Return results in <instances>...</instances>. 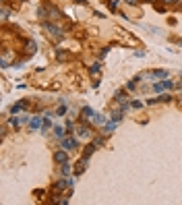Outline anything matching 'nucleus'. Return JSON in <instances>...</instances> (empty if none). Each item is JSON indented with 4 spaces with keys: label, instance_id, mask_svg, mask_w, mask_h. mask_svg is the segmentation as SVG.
<instances>
[{
    "label": "nucleus",
    "instance_id": "obj_1",
    "mask_svg": "<svg viewBox=\"0 0 182 205\" xmlns=\"http://www.w3.org/2000/svg\"><path fill=\"white\" fill-rule=\"evenodd\" d=\"M46 31L52 35L54 39H60V37H62V29L56 27V25H52V23H46Z\"/></svg>",
    "mask_w": 182,
    "mask_h": 205
},
{
    "label": "nucleus",
    "instance_id": "obj_2",
    "mask_svg": "<svg viewBox=\"0 0 182 205\" xmlns=\"http://www.w3.org/2000/svg\"><path fill=\"white\" fill-rule=\"evenodd\" d=\"M168 73L166 70H161V68H157V70H149V73H143V77H147V79H163Z\"/></svg>",
    "mask_w": 182,
    "mask_h": 205
},
{
    "label": "nucleus",
    "instance_id": "obj_3",
    "mask_svg": "<svg viewBox=\"0 0 182 205\" xmlns=\"http://www.w3.org/2000/svg\"><path fill=\"white\" fill-rule=\"evenodd\" d=\"M54 162H56V164H66L68 162V153L64 151V149L56 151V153H54Z\"/></svg>",
    "mask_w": 182,
    "mask_h": 205
},
{
    "label": "nucleus",
    "instance_id": "obj_4",
    "mask_svg": "<svg viewBox=\"0 0 182 205\" xmlns=\"http://www.w3.org/2000/svg\"><path fill=\"white\" fill-rule=\"evenodd\" d=\"M44 9H46L48 12H50L48 17H52V19H58V17H62V15H60V11H58L56 6H52V4H48V2L44 4Z\"/></svg>",
    "mask_w": 182,
    "mask_h": 205
},
{
    "label": "nucleus",
    "instance_id": "obj_5",
    "mask_svg": "<svg viewBox=\"0 0 182 205\" xmlns=\"http://www.w3.org/2000/svg\"><path fill=\"white\" fill-rule=\"evenodd\" d=\"M85 168H87V158H83L77 162V166H75V174H81V172H85Z\"/></svg>",
    "mask_w": 182,
    "mask_h": 205
},
{
    "label": "nucleus",
    "instance_id": "obj_6",
    "mask_svg": "<svg viewBox=\"0 0 182 205\" xmlns=\"http://www.w3.org/2000/svg\"><path fill=\"white\" fill-rule=\"evenodd\" d=\"M62 147H66L68 151H70V149H75V147H77V141H75V139H70V137H66V139L62 141Z\"/></svg>",
    "mask_w": 182,
    "mask_h": 205
},
{
    "label": "nucleus",
    "instance_id": "obj_7",
    "mask_svg": "<svg viewBox=\"0 0 182 205\" xmlns=\"http://www.w3.org/2000/svg\"><path fill=\"white\" fill-rule=\"evenodd\" d=\"M172 85V81H163V83H155V91H166V89H170Z\"/></svg>",
    "mask_w": 182,
    "mask_h": 205
},
{
    "label": "nucleus",
    "instance_id": "obj_8",
    "mask_svg": "<svg viewBox=\"0 0 182 205\" xmlns=\"http://www.w3.org/2000/svg\"><path fill=\"white\" fill-rule=\"evenodd\" d=\"M172 95H168V93H163V95H159V97H155V100H149L147 104H157V102H170Z\"/></svg>",
    "mask_w": 182,
    "mask_h": 205
},
{
    "label": "nucleus",
    "instance_id": "obj_9",
    "mask_svg": "<svg viewBox=\"0 0 182 205\" xmlns=\"http://www.w3.org/2000/svg\"><path fill=\"white\" fill-rule=\"evenodd\" d=\"M77 135H79V137H89V126H87V125H81L79 128H77Z\"/></svg>",
    "mask_w": 182,
    "mask_h": 205
},
{
    "label": "nucleus",
    "instance_id": "obj_10",
    "mask_svg": "<svg viewBox=\"0 0 182 205\" xmlns=\"http://www.w3.org/2000/svg\"><path fill=\"white\" fill-rule=\"evenodd\" d=\"M56 58H58V60H60V62H66V60H70V58H72V56H70L68 52H62V50H60V52H58V54H56Z\"/></svg>",
    "mask_w": 182,
    "mask_h": 205
},
{
    "label": "nucleus",
    "instance_id": "obj_11",
    "mask_svg": "<svg viewBox=\"0 0 182 205\" xmlns=\"http://www.w3.org/2000/svg\"><path fill=\"white\" fill-rule=\"evenodd\" d=\"M25 52H27V54H33L35 52V42H31V39L25 42Z\"/></svg>",
    "mask_w": 182,
    "mask_h": 205
},
{
    "label": "nucleus",
    "instance_id": "obj_12",
    "mask_svg": "<svg viewBox=\"0 0 182 205\" xmlns=\"http://www.w3.org/2000/svg\"><path fill=\"white\" fill-rule=\"evenodd\" d=\"M95 147H97V145H95V141H93L91 145H87V147H85V153H83V158H89L91 153L95 151Z\"/></svg>",
    "mask_w": 182,
    "mask_h": 205
},
{
    "label": "nucleus",
    "instance_id": "obj_13",
    "mask_svg": "<svg viewBox=\"0 0 182 205\" xmlns=\"http://www.w3.org/2000/svg\"><path fill=\"white\" fill-rule=\"evenodd\" d=\"M83 118H93V110L91 108H83Z\"/></svg>",
    "mask_w": 182,
    "mask_h": 205
},
{
    "label": "nucleus",
    "instance_id": "obj_14",
    "mask_svg": "<svg viewBox=\"0 0 182 205\" xmlns=\"http://www.w3.org/2000/svg\"><path fill=\"white\" fill-rule=\"evenodd\" d=\"M29 125L33 126V128H37V126L42 125V118H33V120H31V122H29Z\"/></svg>",
    "mask_w": 182,
    "mask_h": 205
},
{
    "label": "nucleus",
    "instance_id": "obj_15",
    "mask_svg": "<svg viewBox=\"0 0 182 205\" xmlns=\"http://www.w3.org/2000/svg\"><path fill=\"white\" fill-rule=\"evenodd\" d=\"M116 100H118V102H124V100H126V93H124V91H118Z\"/></svg>",
    "mask_w": 182,
    "mask_h": 205
},
{
    "label": "nucleus",
    "instance_id": "obj_16",
    "mask_svg": "<svg viewBox=\"0 0 182 205\" xmlns=\"http://www.w3.org/2000/svg\"><path fill=\"white\" fill-rule=\"evenodd\" d=\"M136 81H139V79H133V81H128V85H126V89H135V87H136Z\"/></svg>",
    "mask_w": 182,
    "mask_h": 205
},
{
    "label": "nucleus",
    "instance_id": "obj_17",
    "mask_svg": "<svg viewBox=\"0 0 182 205\" xmlns=\"http://www.w3.org/2000/svg\"><path fill=\"white\" fill-rule=\"evenodd\" d=\"M54 131H56V135H58V137H62V135H64V133H66V131H64V128H62V126H56V128H54Z\"/></svg>",
    "mask_w": 182,
    "mask_h": 205
},
{
    "label": "nucleus",
    "instance_id": "obj_18",
    "mask_svg": "<svg viewBox=\"0 0 182 205\" xmlns=\"http://www.w3.org/2000/svg\"><path fill=\"white\" fill-rule=\"evenodd\" d=\"M19 125H21V120H19V118H11V126H15V128H17Z\"/></svg>",
    "mask_w": 182,
    "mask_h": 205
},
{
    "label": "nucleus",
    "instance_id": "obj_19",
    "mask_svg": "<svg viewBox=\"0 0 182 205\" xmlns=\"http://www.w3.org/2000/svg\"><path fill=\"white\" fill-rule=\"evenodd\" d=\"M64 114H66V106H60L58 108V116H64Z\"/></svg>",
    "mask_w": 182,
    "mask_h": 205
},
{
    "label": "nucleus",
    "instance_id": "obj_20",
    "mask_svg": "<svg viewBox=\"0 0 182 205\" xmlns=\"http://www.w3.org/2000/svg\"><path fill=\"white\" fill-rule=\"evenodd\" d=\"M2 19H4V21H6V19H8V9H6V6H4V9H2Z\"/></svg>",
    "mask_w": 182,
    "mask_h": 205
},
{
    "label": "nucleus",
    "instance_id": "obj_21",
    "mask_svg": "<svg viewBox=\"0 0 182 205\" xmlns=\"http://www.w3.org/2000/svg\"><path fill=\"white\" fill-rule=\"evenodd\" d=\"M68 172H70V168H68L66 164H62V174H68Z\"/></svg>",
    "mask_w": 182,
    "mask_h": 205
},
{
    "label": "nucleus",
    "instance_id": "obj_22",
    "mask_svg": "<svg viewBox=\"0 0 182 205\" xmlns=\"http://www.w3.org/2000/svg\"><path fill=\"white\" fill-rule=\"evenodd\" d=\"M166 4H174V2H180V0H163Z\"/></svg>",
    "mask_w": 182,
    "mask_h": 205
}]
</instances>
